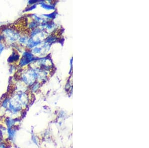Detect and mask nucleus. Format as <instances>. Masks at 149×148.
<instances>
[{
  "label": "nucleus",
  "mask_w": 149,
  "mask_h": 148,
  "mask_svg": "<svg viewBox=\"0 0 149 148\" xmlns=\"http://www.w3.org/2000/svg\"><path fill=\"white\" fill-rule=\"evenodd\" d=\"M29 39V38L27 36H20V38H19V42L20 44H22V45H23V44H26V45Z\"/></svg>",
  "instance_id": "39448f33"
},
{
  "label": "nucleus",
  "mask_w": 149,
  "mask_h": 148,
  "mask_svg": "<svg viewBox=\"0 0 149 148\" xmlns=\"http://www.w3.org/2000/svg\"><path fill=\"white\" fill-rule=\"evenodd\" d=\"M4 49H5V46H3V44L0 43V54L2 53Z\"/></svg>",
  "instance_id": "0eeeda50"
},
{
  "label": "nucleus",
  "mask_w": 149,
  "mask_h": 148,
  "mask_svg": "<svg viewBox=\"0 0 149 148\" xmlns=\"http://www.w3.org/2000/svg\"><path fill=\"white\" fill-rule=\"evenodd\" d=\"M1 34L3 35L5 41L10 43H14L19 40L20 38V34L12 27H6L2 31Z\"/></svg>",
  "instance_id": "f03ea898"
},
{
  "label": "nucleus",
  "mask_w": 149,
  "mask_h": 148,
  "mask_svg": "<svg viewBox=\"0 0 149 148\" xmlns=\"http://www.w3.org/2000/svg\"><path fill=\"white\" fill-rule=\"evenodd\" d=\"M2 141H3V140L2 137V132H1V124L0 123V143Z\"/></svg>",
  "instance_id": "6e6552de"
},
{
  "label": "nucleus",
  "mask_w": 149,
  "mask_h": 148,
  "mask_svg": "<svg viewBox=\"0 0 149 148\" xmlns=\"http://www.w3.org/2000/svg\"><path fill=\"white\" fill-rule=\"evenodd\" d=\"M33 55L32 53H29V51H24L22 58H20L19 60V66L20 67H24L27 65L32 61Z\"/></svg>",
  "instance_id": "7ed1b4c3"
},
{
  "label": "nucleus",
  "mask_w": 149,
  "mask_h": 148,
  "mask_svg": "<svg viewBox=\"0 0 149 148\" xmlns=\"http://www.w3.org/2000/svg\"><path fill=\"white\" fill-rule=\"evenodd\" d=\"M7 141H3L0 143V148H7L8 146H7Z\"/></svg>",
  "instance_id": "423d86ee"
},
{
  "label": "nucleus",
  "mask_w": 149,
  "mask_h": 148,
  "mask_svg": "<svg viewBox=\"0 0 149 148\" xmlns=\"http://www.w3.org/2000/svg\"><path fill=\"white\" fill-rule=\"evenodd\" d=\"M19 59V55L17 53H13L12 55L8 59V62L10 63L15 62V61H18Z\"/></svg>",
  "instance_id": "20e7f679"
},
{
  "label": "nucleus",
  "mask_w": 149,
  "mask_h": 148,
  "mask_svg": "<svg viewBox=\"0 0 149 148\" xmlns=\"http://www.w3.org/2000/svg\"><path fill=\"white\" fill-rule=\"evenodd\" d=\"M36 78V70L32 68L24 70L20 75L21 81L29 86L33 84Z\"/></svg>",
  "instance_id": "f257e3e1"
}]
</instances>
